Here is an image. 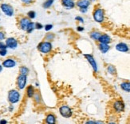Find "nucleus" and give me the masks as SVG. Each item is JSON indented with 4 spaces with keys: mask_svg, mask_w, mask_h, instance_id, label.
Masks as SVG:
<instances>
[{
    "mask_svg": "<svg viewBox=\"0 0 130 124\" xmlns=\"http://www.w3.org/2000/svg\"><path fill=\"white\" fill-rule=\"evenodd\" d=\"M52 43L49 42V41H45L42 42L38 44V50L42 54H48L52 50Z\"/></svg>",
    "mask_w": 130,
    "mask_h": 124,
    "instance_id": "1",
    "label": "nucleus"
},
{
    "mask_svg": "<svg viewBox=\"0 0 130 124\" xmlns=\"http://www.w3.org/2000/svg\"><path fill=\"white\" fill-rule=\"evenodd\" d=\"M93 18L95 20V22H98V23H101L105 20V11L101 8H97L93 14Z\"/></svg>",
    "mask_w": 130,
    "mask_h": 124,
    "instance_id": "2",
    "label": "nucleus"
},
{
    "mask_svg": "<svg viewBox=\"0 0 130 124\" xmlns=\"http://www.w3.org/2000/svg\"><path fill=\"white\" fill-rule=\"evenodd\" d=\"M20 93L17 90H11L8 93V100L11 104H15L20 100Z\"/></svg>",
    "mask_w": 130,
    "mask_h": 124,
    "instance_id": "3",
    "label": "nucleus"
},
{
    "mask_svg": "<svg viewBox=\"0 0 130 124\" xmlns=\"http://www.w3.org/2000/svg\"><path fill=\"white\" fill-rule=\"evenodd\" d=\"M0 9H1L2 12L8 17H12L14 14V8L11 5L7 3H2L0 5Z\"/></svg>",
    "mask_w": 130,
    "mask_h": 124,
    "instance_id": "4",
    "label": "nucleus"
},
{
    "mask_svg": "<svg viewBox=\"0 0 130 124\" xmlns=\"http://www.w3.org/2000/svg\"><path fill=\"white\" fill-rule=\"evenodd\" d=\"M59 113L62 117L68 119V118H70L73 115V111L69 106L64 105L59 108Z\"/></svg>",
    "mask_w": 130,
    "mask_h": 124,
    "instance_id": "5",
    "label": "nucleus"
},
{
    "mask_svg": "<svg viewBox=\"0 0 130 124\" xmlns=\"http://www.w3.org/2000/svg\"><path fill=\"white\" fill-rule=\"evenodd\" d=\"M26 82H27V76L24 75H19L17 78V86L19 90H23L26 86Z\"/></svg>",
    "mask_w": 130,
    "mask_h": 124,
    "instance_id": "6",
    "label": "nucleus"
},
{
    "mask_svg": "<svg viewBox=\"0 0 130 124\" xmlns=\"http://www.w3.org/2000/svg\"><path fill=\"white\" fill-rule=\"evenodd\" d=\"M112 107H113V109L116 112H117V113H121V112H123L125 111V104L122 100L118 99V100H116L113 103V104H112Z\"/></svg>",
    "mask_w": 130,
    "mask_h": 124,
    "instance_id": "7",
    "label": "nucleus"
},
{
    "mask_svg": "<svg viewBox=\"0 0 130 124\" xmlns=\"http://www.w3.org/2000/svg\"><path fill=\"white\" fill-rule=\"evenodd\" d=\"M85 58H86L88 61V63L90 64V66H92L93 70L95 71V72H98V63H97V61L95 60L94 57L90 54H84Z\"/></svg>",
    "mask_w": 130,
    "mask_h": 124,
    "instance_id": "8",
    "label": "nucleus"
},
{
    "mask_svg": "<svg viewBox=\"0 0 130 124\" xmlns=\"http://www.w3.org/2000/svg\"><path fill=\"white\" fill-rule=\"evenodd\" d=\"M6 45H7V48L14 50L18 47V41H17L16 38L10 37V38H7V40H6Z\"/></svg>",
    "mask_w": 130,
    "mask_h": 124,
    "instance_id": "9",
    "label": "nucleus"
},
{
    "mask_svg": "<svg viewBox=\"0 0 130 124\" xmlns=\"http://www.w3.org/2000/svg\"><path fill=\"white\" fill-rule=\"evenodd\" d=\"M116 50L117 51L119 52H122V53H126L128 51H129V47L128 45L125 43H123V42H121V43H118L116 47H115Z\"/></svg>",
    "mask_w": 130,
    "mask_h": 124,
    "instance_id": "10",
    "label": "nucleus"
},
{
    "mask_svg": "<svg viewBox=\"0 0 130 124\" xmlns=\"http://www.w3.org/2000/svg\"><path fill=\"white\" fill-rule=\"evenodd\" d=\"M61 4L66 10H71L76 6L74 0H61Z\"/></svg>",
    "mask_w": 130,
    "mask_h": 124,
    "instance_id": "11",
    "label": "nucleus"
},
{
    "mask_svg": "<svg viewBox=\"0 0 130 124\" xmlns=\"http://www.w3.org/2000/svg\"><path fill=\"white\" fill-rule=\"evenodd\" d=\"M16 66V62L13 59H7L3 62V67L5 68H14Z\"/></svg>",
    "mask_w": 130,
    "mask_h": 124,
    "instance_id": "12",
    "label": "nucleus"
},
{
    "mask_svg": "<svg viewBox=\"0 0 130 124\" xmlns=\"http://www.w3.org/2000/svg\"><path fill=\"white\" fill-rule=\"evenodd\" d=\"M30 19L29 18H22L19 20V26L22 31H26V28L28 26V25L30 24Z\"/></svg>",
    "mask_w": 130,
    "mask_h": 124,
    "instance_id": "13",
    "label": "nucleus"
},
{
    "mask_svg": "<svg viewBox=\"0 0 130 124\" xmlns=\"http://www.w3.org/2000/svg\"><path fill=\"white\" fill-rule=\"evenodd\" d=\"M90 4H91L90 0H77L76 3V5L79 8H88Z\"/></svg>",
    "mask_w": 130,
    "mask_h": 124,
    "instance_id": "14",
    "label": "nucleus"
},
{
    "mask_svg": "<svg viewBox=\"0 0 130 124\" xmlns=\"http://www.w3.org/2000/svg\"><path fill=\"white\" fill-rule=\"evenodd\" d=\"M98 42L101 43H106V44H109L111 43V38L109 35H106V34H103L101 35L98 39Z\"/></svg>",
    "mask_w": 130,
    "mask_h": 124,
    "instance_id": "15",
    "label": "nucleus"
},
{
    "mask_svg": "<svg viewBox=\"0 0 130 124\" xmlns=\"http://www.w3.org/2000/svg\"><path fill=\"white\" fill-rule=\"evenodd\" d=\"M98 48L100 50V51L102 53V54H106L107 52L109 51L110 50V46L109 44H106V43H99L98 45Z\"/></svg>",
    "mask_w": 130,
    "mask_h": 124,
    "instance_id": "16",
    "label": "nucleus"
},
{
    "mask_svg": "<svg viewBox=\"0 0 130 124\" xmlns=\"http://www.w3.org/2000/svg\"><path fill=\"white\" fill-rule=\"evenodd\" d=\"M122 91L127 93H130V82H123L120 85Z\"/></svg>",
    "mask_w": 130,
    "mask_h": 124,
    "instance_id": "17",
    "label": "nucleus"
},
{
    "mask_svg": "<svg viewBox=\"0 0 130 124\" xmlns=\"http://www.w3.org/2000/svg\"><path fill=\"white\" fill-rule=\"evenodd\" d=\"M46 122L49 124H54L56 122V116L54 114H49L46 118Z\"/></svg>",
    "mask_w": 130,
    "mask_h": 124,
    "instance_id": "18",
    "label": "nucleus"
},
{
    "mask_svg": "<svg viewBox=\"0 0 130 124\" xmlns=\"http://www.w3.org/2000/svg\"><path fill=\"white\" fill-rule=\"evenodd\" d=\"M101 35V34L97 31H92L91 33H90V38H91L94 41H98V39H99Z\"/></svg>",
    "mask_w": 130,
    "mask_h": 124,
    "instance_id": "19",
    "label": "nucleus"
},
{
    "mask_svg": "<svg viewBox=\"0 0 130 124\" xmlns=\"http://www.w3.org/2000/svg\"><path fill=\"white\" fill-rule=\"evenodd\" d=\"M35 88L32 85L29 86L27 87V90H26V94L27 96L29 98H33L34 97V94H35Z\"/></svg>",
    "mask_w": 130,
    "mask_h": 124,
    "instance_id": "20",
    "label": "nucleus"
},
{
    "mask_svg": "<svg viewBox=\"0 0 130 124\" xmlns=\"http://www.w3.org/2000/svg\"><path fill=\"white\" fill-rule=\"evenodd\" d=\"M107 71H108V73H109V74L112 75H117L116 67L113 65H108V66H107Z\"/></svg>",
    "mask_w": 130,
    "mask_h": 124,
    "instance_id": "21",
    "label": "nucleus"
},
{
    "mask_svg": "<svg viewBox=\"0 0 130 124\" xmlns=\"http://www.w3.org/2000/svg\"><path fill=\"white\" fill-rule=\"evenodd\" d=\"M54 0H46L45 3H43L42 7L45 9H49L54 4Z\"/></svg>",
    "mask_w": 130,
    "mask_h": 124,
    "instance_id": "22",
    "label": "nucleus"
},
{
    "mask_svg": "<svg viewBox=\"0 0 130 124\" xmlns=\"http://www.w3.org/2000/svg\"><path fill=\"white\" fill-rule=\"evenodd\" d=\"M19 72L21 75H24L27 76L30 72V70H29V68H27L26 66H21L19 69Z\"/></svg>",
    "mask_w": 130,
    "mask_h": 124,
    "instance_id": "23",
    "label": "nucleus"
},
{
    "mask_svg": "<svg viewBox=\"0 0 130 124\" xmlns=\"http://www.w3.org/2000/svg\"><path fill=\"white\" fill-rule=\"evenodd\" d=\"M35 29V23H34L33 22H30V24L28 25L27 28H26V32L27 33H32L34 31V30Z\"/></svg>",
    "mask_w": 130,
    "mask_h": 124,
    "instance_id": "24",
    "label": "nucleus"
},
{
    "mask_svg": "<svg viewBox=\"0 0 130 124\" xmlns=\"http://www.w3.org/2000/svg\"><path fill=\"white\" fill-rule=\"evenodd\" d=\"M27 16L30 19H34L36 18V12L34 10H30L29 12L27 13Z\"/></svg>",
    "mask_w": 130,
    "mask_h": 124,
    "instance_id": "25",
    "label": "nucleus"
},
{
    "mask_svg": "<svg viewBox=\"0 0 130 124\" xmlns=\"http://www.w3.org/2000/svg\"><path fill=\"white\" fill-rule=\"evenodd\" d=\"M34 99H35V101L37 103H39L41 102L42 100V98H41V95L39 94L38 93H35V94H34Z\"/></svg>",
    "mask_w": 130,
    "mask_h": 124,
    "instance_id": "26",
    "label": "nucleus"
},
{
    "mask_svg": "<svg viewBox=\"0 0 130 124\" xmlns=\"http://www.w3.org/2000/svg\"><path fill=\"white\" fill-rule=\"evenodd\" d=\"M35 27L37 30H42V28H44L43 25L40 23V22H36V23H35Z\"/></svg>",
    "mask_w": 130,
    "mask_h": 124,
    "instance_id": "27",
    "label": "nucleus"
},
{
    "mask_svg": "<svg viewBox=\"0 0 130 124\" xmlns=\"http://www.w3.org/2000/svg\"><path fill=\"white\" fill-rule=\"evenodd\" d=\"M46 38L48 41H52L54 38V34H48V35H46Z\"/></svg>",
    "mask_w": 130,
    "mask_h": 124,
    "instance_id": "28",
    "label": "nucleus"
},
{
    "mask_svg": "<svg viewBox=\"0 0 130 124\" xmlns=\"http://www.w3.org/2000/svg\"><path fill=\"white\" fill-rule=\"evenodd\" d=\"M7 54V49H3L0 50V56H6Z\"/></svg>",
    "mask_w": 130,
    "mask_h": 124,
    "instance_id": "29",
    "label": "nucleus"
},
{
    "mask_svg": "<svg viewBox=\"0 0 130 124\" xmlns=\"http://www.w3.org/2000/svg\"><path fill=\"white\" fill-rule=\"evenodd\" d=\"M44 28H45V30H46V31H49L53 28V25L52 24H47V25H46L44 26Z\"/></svg>",
    "mask_w": 130,
    "mask_h": 124,
    "instance_id": "30",
    "label": "nucleus"
},
{
    "mask_svg": "<svg viewBox=\"0 0 130 124\" xmlns=\"http://www.w3.org/2000/svg\"><path fill=\"white\" fill-rule=\"evenodd\" d=\"M3 49H7V45H6V43H4L3 41H0V50H3Z\"/></svg>",
    "mask_w": 130,
    "mask_h": 124,
    "instance_id": "31",
    "label": "nucleus"
},
{
    "mask_svg": "<svg viewBox=\"0 0 130 124\" xmlns=\"http://www.w3.org/2000/svg\"><path fill=\"white\" fill-rule=\"evenodd\" d=\"M75 20L80 22L81 23H84V19L82 18V17H81V16H76L75 17Z\"/></svg>",
    "mask_w": 130,
    "mask_h": 124,
    "instance_id": "32",
    "label": "nucleus"
},
{
    "mask_svg": "<svg viewBox=\"0 0 130 124\" xmlns=\"http://www.w3.org/2000/svg\"><path fill=\"white\" fill-rule=\"evenodd\" d=\"M22 3H23L24 4H30L33 3L34 0H21Z\"/></svg>",
    "mask_w": 130,
    "mask_h": 124,
    "instance_id": "33",
    "label": "nucleus"
},
{
    "mask_svg": "<svg viewBox=\"0 0 130 124\" xmlns=\"http://www.w3.org/2000/svg\"><path fill=\"white\" fill-rule=\"evenodd\" d=\"M5 34L2 31H0V41H3L5 39Z\"/></svg>",
    "mask_w": 130,
    "mask_h": 124,
    "instance_id": "34",
    "label": "nucleus"
},
{
    "mask_svg": "<svg viewBox=\"0 0 130 124\" xmlns=\"http://www.w3.org/2000/svg\"><path fill=\"white\" fill-rule=\"evenodd\" d=\"M88 11V8H80V12L82 14H86Z\"/></svg>",
    "mask_w": 130,
    "mask_h": 124,
    "instance_id": "35",
    "label": "nucleus"
},
{
    "mask_svg": "<svg viewBox=\"0 0 130 124\" xmlns=\"http://www.w3.org/2000/svg\"><path fill=\"white\" fill-rule=\"evenodd\" d=\"M77 30L78 31H84V27H82V26H77Z\"/></svg>",
    "mask_w": 130,
    "mask_h": 124,
    "instance_id": "36",
    "label": "nucleus"
},
{
    "mask_svg": "<svg viewBox=\"0 0 130 124\" xmlns=\"http://www.w3.org/2000/svg\"><path fill=\"white\" fill-rule=\"evenodd\" d=\"M3 123H7V120H4V119L0 120V124H3Z\"/></svg>",
    "mask_w": 130,
    "mask_h": 124,
    "instance_id": "37",
    "label": "nucleus"
},
{
    "mask_svg": "<svg viewBox=\"0 0 130 124\" xmlns=\"http://www.w3.org/2000/svg\"><path fill=\"white\" fill-rule=\"evenodd\" d=\"M13 110H14V106H13V105H10V107H9V111H13Z\"/></svg>",
    "mask_w": 130,
    "mask_h": 124,
    "instance_id": "38",
    "label": "nucleus"
},
{
    "mask_svg": "<svg viewBox=\"0 0 130 124\" xmlns=\"http://www.w3.org/2000/svg\"><path fill=\"white\" fill-rule=\"evenodd\" d=\"M2 70H3V65L0 64V72L2 71Z\"/></svg>",
    "mask_w": 130,
    "mask_h": 124,
    "instance_id": "39",
    "label": "nucleus"
},
{
    "mask_svg": "<svg viewBox=\"0 0 130 124\" xmlns=\"http://www.w3.org/2000/svg\"><path fill=\"white\" fill-rule=\"evenodd\" d=\"M35 86H36V87H39V84H38V82H35Z\"/></svg>",
    "mask_w": 130,
    "mask_h": 124,
    "instance_id": "40",
    "label": "nucleus"
},
{
    "mask_svg": "<svg viewBox=\"0 0 130 124\" xmlns=\"http://www.w3.org/2000/svg\"><path fill=\"white\" fill-rule=\"evenodd\" d=\"M90 1H91V2H95L96 0H90Z\"/></svg>",
    "mask_w": 130,
    "mask_h": 124,
    "instance_id": "41",
    "label": "nucleus"
},
{
    "mask_svg": "<svg viewBox=\"0 0 130 124\" xmlns=\"http://www.w3.org/2000/svg\"><path fill=\"white\" fill-rule=\"evenodd\" d=\"M0 1H2V0H0Z\"/></svg>",
    "mask_w": 130,
    "mask_h": 124,
    "instance_id": "42",
    "label": "nucleus"
}]
</instances>
